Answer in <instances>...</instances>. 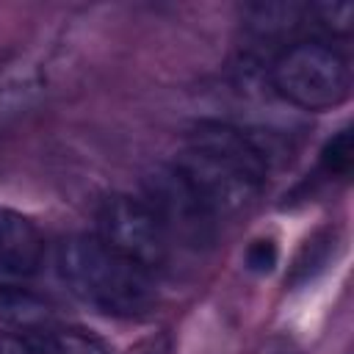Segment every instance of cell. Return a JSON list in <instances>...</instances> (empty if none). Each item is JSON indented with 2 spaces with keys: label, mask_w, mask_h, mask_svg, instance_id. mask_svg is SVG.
<instances>
[{
  "label": "cell",
  "mask_w": 354,
  "mask_h": 354,
  "mask_svg": "<svg viewBox=\"0 0 354 354\" xmlns=\"http://www.w3.org/2000/svg\"><path fill=\"white\" fill-rule=\"evenodd\" d=\"M213 218L246 210L263 191L268 174L266 149L243 130L221 122H202L174 163Z\"/></svg>",
  "instance_id": "cell-1"
},
{
  "label": "cell",
  "mask_w": 354,
  "mask_h": 354,
  "mask_svg": "<svg viewBox=\"0 0 354 354\" xmlns=\"http://www.w3.org/2000/svg\"><path fill=\"white\" fill-rule=\"evenodd\" d=\"M58 271L80 301L105 315L138 318L158 301L155 274L130 263L97 235H75L64 241L58 252Z\"/></svg>",
  "instance_id": "cell-2"
},
{
  "label": "cell",
  "mask_w": 354,
  "mask_h": 354,
  "mask_svg": "<svg viewBox=\"0 0 354 354\" xmlns=\"http://www.w3.org/2000/svg\"><path fill=\"white\" fill-rule=\"evenodd\" d=\"M271 83L279 97L304 111L337 108L351 91V72L343 53L326 41L307 39L285 47L271 64Z\"/></svg>",
  "instance_id": "cell-3"
},
{
  "label": "cell",
  "mask_w": 354,
  "mask_h": 354,
  "mask_svg": "<svg viewBox=\"0 0 354 354\" xmlns=\"http://www.w3.org/2000/svg\"><path fill=\"white\" fill-rule=\"evenodd\" d=\"M94 235L149 274L160 271L169 263L171 241L144 199L124 194L105 199L97 213Z\"/></svg>",
  "instance_id": "cell-4"
},
{
  "label": "cell",
  "mask_w": 354,
  "mask_h": 354,
  "mask_svg": "<svg viewBox=\"0 0 354 354\" xmlns=\"http://www.w3.org/2000/svg\"><path fill=\"white\" fill-rule=\"evenodd\" d=\"M144 188H147L144 202L158 216L169 241H180V243L196 246V249L210 243L216 218L174 166L158 169L152 177H147Z\"/></svg>",
  "instance_id": "cell-5"
},
{
  "label": "cell",
  "mask_w": 354,
  "mask_h": 354,
  "mask_svg": "<svg viewBox=\"0 0 354 354\" xmlns=\"http://www.w3.org/2000/svg\"><path fill=\"white\" fill-rule=\"evenodd\" d=\"M41 257L44 238L39 227L17 210H0V274L28 277L41 266Z\"/></svg>",
  "instance_id": "cell-6"
},
{
  "label": "cell",
  "mask_w": 354,
  "mask_h": 354,
  "mask_svg": "<svg viewBox=\"0 0 354 354\" xmlns=\"http://www.w3.org/2000/svg\"><path fill=\"white\" fill-rule=\"evenodd\" d=\"M0 321L17 332H41L53 326V307L25 288L0 285Z\"/></svg>",
  "instance_id": "cell-7"
},
{
  "label": "cell",
  "mask_w": 354,
  "mask_h": 354,
  "mask_svg": "<svg viewBox=\"0 0 354 354\" xmlns=\"http://www.w3.org/2000/svg\"><path fill=\"white\" fill-rule=\"evenodd\" d=\"M44 354H111L108 346L77 326H50L36 332Z\"/></svg>",
  "instance_id": "cell-8"
},
{
  "label": "cell",
  "mask_w": 354,
  "mask_h": 354,
  "mask_svg": "<svg viewBox=\"0 0 354 354\" xmlns=\"http://www.w3.org/2000/svg\"><path fill=\"white\" fill-rule=\"evenodd\" d=\"M351 133L348 130H340L321 152V166L329 177H346L348 169H351Z\"/></svg>",
  "instance_id": "cell-9"
},
{
  "label": "cell",
  "mask_w": 354,
  "mask_h": 354,
  "mask_svg": "<svg viewBox=\"0 0 354 354\" xmlns=\"http://www.w3.org/2000/svg\"><path fill=\"white\" fill-rule=\"evenodd\" d=\"M310 14H315L321 19V25H326L335 33H348L351 28V14L354 8L348 3H318L310 8Z\"/></svg>",
  "instance_id": "cell-10"
},
{
  "label": "cell",
  "mask_w": 354,
  "mask_h": 354,
  "mask_svg": "<svg viewBox=\"0 0 354 354\" xmlns=\"http://www.w3.org/2000/svg\"><path fill=\"white\" fill-rule=\"evenodd\" d=\"M0 354H44L36 332H3Z\"/></svg>",
  "instance_id": "cell-11"
},
{
  "label": "cell",
  "mask_w": 354,
  "mask_h": 354,
  "mask_svg": "<svg viewBox=\"0 0 354 354\" xmlns=\"http://www.w3.org/2000/svg\"><path fill=\"white\" fill-rule=\"evenodd\" d=\"M246 263L252 271H271L274 263H277V246L271 241H257L249 254H246Z\"/></svg>",
  "instance_id": "cell-12"
}]
</instances>
